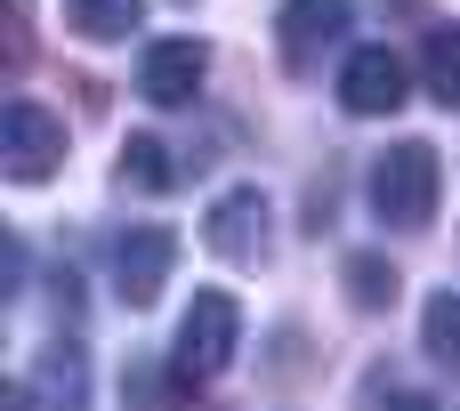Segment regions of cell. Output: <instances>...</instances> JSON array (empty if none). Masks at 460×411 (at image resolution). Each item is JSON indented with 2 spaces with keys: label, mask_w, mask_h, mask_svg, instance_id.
Returning a JSON list of instances; mask_svg holds the SVG:
<instances>
[{
  "label": "cell",
  "mask_w": 460,
  "mask_h": 411,
  "mask_svg": "<svg viewBox=\"0 0 460 411\" xmlns=\"http://www.w3.org/2000/svg\"><path fill=\"white\" fill-rule=\"evenodd\" d=\"M372 218L380 226H396V234H420L429 218H437V194H445V162H437V145L429 137H404V145H388L380 162H372Z\"/></svg>",
  "instance_id": "obj_1"
},
{
  "label": "cell",
  "mask_w": 460,
  "mask_h": 411,
  "mask_svg": "<svg viewBox=\"0 0 460 411\" xmlns=\"http://www.w3.org/2000/svg\"><path fill=\"white\" fill-rule=\"evenodd\" d=\"M234 355H243V299L234 291H194V307L178 323V347H170V372L186 388H210V380H226Z\"/></svg>",
  "instance_id": "obj_2"
},
{
  "label": "cell",
  "mask_w": 460,
  "mask_h": 411,
  "mask_svg": "<svg viewBox=\"0 0 460 411\" xmlns=\"http://www.w3.org/2000/svg\"><path fill=\"white\" fill-rule=\"evenodd\" d=\"M57 162H65V121L40 97H8V113H0V170L16 186H40V178H57Z\"/></svg>",
  "instance_id": "obj_3"
},
{
  "label": "cell",
  "mask_w": 460,
  "mask_h": 411,
  "mask_svg": "<svg viewBox=\"0 0 460 411\" xmlns=\"http://www.w3.org/2000/svg\"><path fill=\"white\" fill-rule=\"evenodd\" d=\"M170 267H178V234L170 226H121L113 234V291H121V307H154L170 291Z\"/></svg>",
  "instance_id": "obj_4"
},
{
  "label": "cell",
  "mask_w": 460,
  "mask_h": 411,
  "mask_svg": "<svg viewBox=\"0 0 460 411\" xmlns=\"http://www.w3.org/2000/svg\"><path fill=\"white\" fill-rule=\"evenodd\" d=\"M348 24H356V8H348V0H283V16H275L283 73H315V65L348 40Z\"/></svg>",
  "instance_id": "obj_5"
},
{
  "label": "cell",
  "mask_w": 460,
  "mask_h": 411,
  "mask_svg": "<svg viewBox=\"0 0 460 411\" xmlns=\"http://www.w3.org/2000/svg\"><path fill=\"white\" fill-rule=\"evenodd\" d=\"M340 105H348L356 121H380V113H396V105H404V57H396L388 40H364V48H348V65H340Z\"/></svg>",
  "instance_id": "obj_6"
},
{
  "label": "cell",
  "mask_w": 460,
  "mask_h": 411,
  "mask_svg": "<svg viewBox=\"0 0 460 411\" xmlns=\"http://www.w3.org/2000/svg\"><path fill=\"white\" fill-rule=\"evenodd\" d=\"M202 242L226 258V267H259L267 258V194L259 186H226L202 218Z\"/></svg>",
  "instance_id": "obj_7"
},
{
  "label": "cell",
  "mask_w": 460,
  "mask_h": 411,
  "mask_svg": "<svg viewBox=\"0 0 460 411\" xmlns=\"http://www.w3.org/2000/svg\"><path fill=\"white\" fill-rule=\"evenodd\" d=\"M202 81H210L202 40H146V57H137V97L146 105H194Z\"/></svg>",
  "instance_id": "obj_8"
},
{
  "label": "cell",
  "mask_w": 460,
  "mask_h": 411,
  "mask_svg": "<svg viewBox=\"0 0 460 411\" xmlns=\"http://www.w3.org/2000/svg\"><path fill=\"white\" fill-rule=\"evenodd\" d=\"M137 24H146V0H65L73 40H129Z\"/></svg>",
  "instance_id": "obj_9"
},
{
  "label": "cell",
  "mask_w": 460,
  "mask_h": 411,
  "mask_svg": "<svg viewBox=\"0 0 460 411\" xmlns=\"http://www.w3.org/2000/svg\"><path fill=\"white\" fill-rule=\"evenodd\" d=\"M420 81H429V97L460 113V24H429L420 32Z\"/></svg>",
  "instance_id": "obj_10"
},
{
  "label": "cell",
  "mask_w": 460,
  "mask_h": 411,
  "mask_svg": "<svg viewBox=\"0 0 460 411\" xmlns=\"http://www.w3.org/2000/svg\"><path fill=\"white\" fill-rule=\"evenodd\" d=\"M32 396H49V411H89V380H81V347H49L32 372Z\"/></svg>",
  "instance_id": "obj_11"
},
{
  "label": "cell",
  "mask_w": 460,
  "mask_h": 411,
  "mask_svg": "<svg viewBox=\"0 0 460 411\" xmlns=\"http://www.w3.org/2000/svg\"><path fill=\"white\" fill-rule=\"evenodd\" d=\"M340 283H348V307H356V315H380V307H396V291H404L380 250H356V258L340 267Z\"/></svg>",
  "instance_id": "obj_12"
},
{
  "label": "cell",
  "mask_w": 460,
  "mask_h": 411,
  "mask_svg": "<svg viewBox=\"0 0 460 411\" xmlns=\"http://www.w3.org/2000/svg\"><path fill=\"white\" fill-rule=\"evenodd\" d=\"M178 178H186V170L170 162L162 137H129V145H121V186H137V194H170Z\"/></svg>",
  "instance_id": "obj_13"
},
{
  "label": "cell",
  "mask_w": 460,
  "mask_h": 411,
  "mask_svg": "<svg viewBox=\"0 0 460 411\" xmlns=\"http://www.w3.org/2000/svg\"><path fill=\"white\" fill-rule=\"evenodd\" d=\"M420 347H429V363L460 372V291H429V307H420Z\"/></svg>",
  "instance_id": "obj_14"
},
{
  "label": "cell",
  "mask_w": 460,
  "mask_h": 411,
  "mask_svg": "<svg viewBox=\"0 0 460 411\" xmlns=\"http://www.w3.org/2000/svg\"><path fill=\"white\" fill-rule=\"evenodd\" d=\"M388 411H445L437 396H404V388H388Z\"/></svg>",
  "instance_id": "obj_15"
},
{
  "label": "cell",
  "mask_w": 460,
  "mask_h": 411,
  "mask_svg": "<svg viewBox=\"0 0 460 411\" xmlns=\"http://www.w3.org/2000/svg\"><path fill=\"white\" fill-rule=\"evenodd\" d=\"M8 411H32V380H24V388H8Z\"/></svg>",
  "instance_id": "obj_16"
}]
</instances>
